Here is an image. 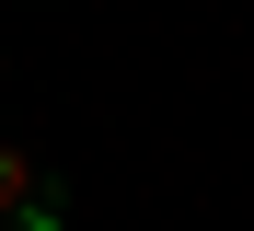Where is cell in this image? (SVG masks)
<instances>
[{"mask_svg":"<svg viewBox=\"0 0 254 231\" xmlns=\"http://www.w3.org/2000/svg\"><path fill=\"white\" fill-rule=\"evenodd\" d=\"M0 231H58V185L35 173V151L0 139Z\"/></svg>","mask_w":254,"mask_h":231,"instance_id":"cell-1","label":"cell"}]
</instances>
